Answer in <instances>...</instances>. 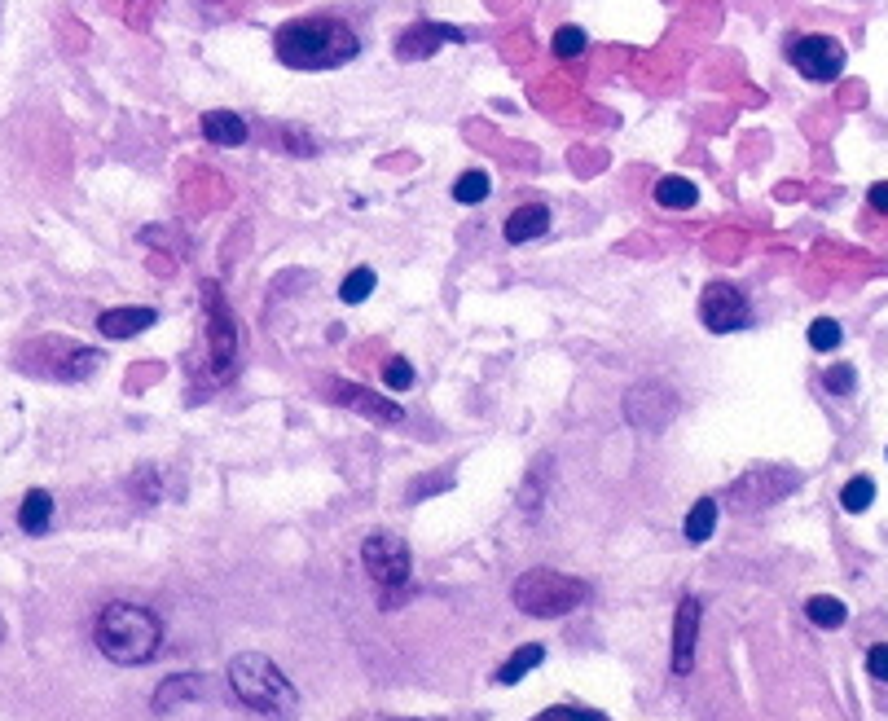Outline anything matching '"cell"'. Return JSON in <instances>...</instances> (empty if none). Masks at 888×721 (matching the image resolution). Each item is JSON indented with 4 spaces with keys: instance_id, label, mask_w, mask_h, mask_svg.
Instances as JSON below:
<instances>
[{
    "instance_id": "cell-5",
    "label": "cell",
    "mask_w": 888,
    "mask_h": 721,
    "mask_svg": "<svg viewBox=\"0 0 888 721\" xmlns=\"http://www.w3.org/2000/svg\"><path fill=\"white\" fill-rule=\"evenodd\" d=\"M361 563H365V572H370V581L387 594L383 607L401 603L409 572H414V554H409L405 537H396V532H370V537L361 541Z\"/></svg>"
},
{
    "instance_id": "cell-6",
    "label": "cell",
    "mask_w": 888,
    "mask_h": 721,
    "mask_svg": "<svg viewBox=\"0 0 888 721\" xmlns=\"http://www.w3.org/2000/svg\"><path fill=\"white\" fill-rule=\"evenodd\" d=\"M805 475L796 467H787V462H761V467L743 471L735 484L726 488V510H735V515H752V510H765L774 502H783L787 493H796L801 488Z\"/></svg>"
},
{
    "instance_id": "cell-22",
    "label": "cell",
    "mask_w": 888,
    "mask_h": 721,
    "mask_svg": "<svg viewBox=\"0 0 888 721\" xmlns=\"http://www.w3.org/2000/svg\"><path fill=\"white\" fill-rule=\"evenodd\" d=\"M546 660V647H541V642H528V647H519L515 656H510L502 669H497V682L502 686H515V682H524L532 669H537V664Z\"/></svg>"
},
{
    "instance_id": "cell-3",
    "label": "cell",
    "mask_w": 888,
    "mask_h": 721,
    "mask_svg": "<svg viewBox=\"0 0 888 721\" xmlns=\"http://www.w3.org/2000/svg\"><path fill=\"white\" fill-rule=\"evenodd\" d=\"M93 642L106 660L115 664H146L159 656L163 647V620L141 603H106L102 616H97Z\"/></svg>"
},
{
    "instance_id": "cell-20",
    "label": "cell",
    "mask_w": 888,
    "mask_h": 721,
    "mask_svg": "<svg viewBox=\"0 0 888 721\" xmlns=\"http://www.w3.org/2000/svg\"><path fill=\"white\" fill-rule=\"evenodd\" d=\"M656 203L669 207V212H686V207L699 203V190L691 185V176H660V181H656Z\"/></svg>"
},
{
    "instance_id": "cell-23",
    "label": "cell",
    "mask_w": 888,
    "mask_h": 721,
    "mask_svg": "<svg viewBox=\"0 0 888 721\" xmlns=\"http://www.w3.org/2000/svg\"><path fill=\"white\" fill-rule=\"evenodd\" d=\"M805 616H809V625H818V629H836V625H845L849 607L840 603L836 594H814V598H805Z\"/></svg>"
},
{
    "instance_id": "cell-29",
    "label": "cell",
    "mask_w": 888,
    "mask_h": 721,
    "mask_svg": "<svg viewBox=\"0 0 888 721\" xmlns=\"http://www.w3.org/2000/svg\"><path fill=\"white\" fill-rule=\"evenodd\" d=\"M528 721H603V713H594V708H581V704H554L546 708V713L528 717Z\"/></svg>"
},
{
    "instance_id": "cell-18",
    "label": "cell",
    "mask_w": 888,
    "mask_h": 721,
    "mask_svg": "<svg viewBox=\"0 0 888 721\" xmlns=\"http://www.w3.org/2000/svg\"><path fill=\"white\" fill-rule=\"evenodd\" d=\"M550 229V207H541V203H528V207H515V212L506 216V225H502V234H506V242L510 247H519V242H532V238H541Z\"/></svg>"
},
{
    "instance_id": "cell-25",
    "label": "cell",
    "mask_w": 888,
    "mask_h": 721,
    "mask_svg": "<svg viewBox=\"0 0 888 721\" xmlns=\"http://www.w3.org/2000/svg\"><path fill=\"white\" fill-rule=\"evenodd\" d=\"M550 49H554V58L572 62V58H581V53L590 49V36H585V31L576 27V22H563V27L550 36Z\"/></svg>"
},
{
    "instance_id": "cell-13",
    "label": "cell",
    "mask_w": 888,
    "mask_h": 721,
    "mask_svg": "<svg viewBox=\"0 0 888 721\" xmlns=\"http://www.w3.org/2000/svg\"><path fill=\"white\" fill-rule=\"evenodd\" d=\"M699 616H704L699 598H695V594H682V603H677V612H673V656H669V669L677 673V678H686V673L695 669Z\"/></svg>"
},
{
    "instance_id": "cell-19",
    "label": "cell",
    "mask_w": 888,
    "mask_h": 721,
    "mask_svg": "<svg viewBox=\"0 0 888 721\" xmlns=\"http://www.w3.org/2000/svg\"><path fill=\"white\" fill-rule=\"evenodd\" d=\"M49 519H53V493H44V488H31V493L22 497V506H18V524H22V532L40 537V532L49 528Z\"/></svg>"
},
{
    "instance_id": "cell-12",
    "label": "cell",
    "mask_w": 888,
    "mask_h": 721,
    "mask_svg": "<svg viewBox=\"0 0 888 721\" xmlns=\"http://www.w3.org/2000/svg\"><path fill=\"white\" fill-rule=\"evenodd\" d=\"M444 44H466L462 27H449V22H414L396 36V58L401 62H427Z\"/></svg>"
},
{
    "instance_id": "cell-10",
    "label": "cell",
    "mask_w": 888,
    "mask_h": 721,
    "mask_svg": "<svg viewBox=\"0 0 888 721\" xmlns=\"http://www.w3.org/2000/svg\"><path fill=\"white\" fill-rule=\"evenodd\" d=\"M203 304H207V352H212V370L216 379H225L238 361V321L233 308L225 304L216 282H203Z\"/></svg>"
},
{
    "instance_id": "cell-36",
    "label": "cell",
    "mask_w": 888,
    "mask_h": 721,
    "mask_svg": "<svg viewBox=\"0 0 888 721\" xmlns=\"http://www.w3.org/2000/svg\"><path fill=\"white\" fill-rule=\"evenodd\" d=\"M396 721H418V717H396Z\"/></svg>"
},
{
    "instance_id": "cell-2",
    "label": "cell",
    "mask_w": 888,
    "mask_h": 721,
    "mask_svg": "<svg viewBox=\"0 0 888 721\" xmlns=\"http://www.w3.org/2000/svg\"><path fill=\"white\" fill-rule=\"evenodd\" d=\"M225 678H229V691L233 700L242 708H251L255 717H269V721H295L299 713V691L295 682L286 678L282 669L260 656V651H242L225 664Z\"/></svg>"
},
{
    "instance_id": "cell-14",
    "label": "cell",
    "mask_w": 888,
    "mask_h": 721,
    "mask_svg": "<svg viewBox=\"0 0 888 721\" xmlns=\"http://www.w3.org/2000/svg\"><path fill=\"white\" fill-rule=\"evenodd\" d=\"M326 396H330V401H339V405H352V409H361L365 418H383L387 427L405 423L401 405L383 401V396H374L370 387H361V383H326Z\"/></svg>"
},
{
    "instance_id": "cell-15",
    "label": "cell",
    "mask_w": 888,
    "mask_h": 721,
    "mask_svg": "<svg viewBox=\"0 0 888 721\" xmlns=\"http://www.w3.org/2000/svg\"><path fill=\"white\" fill-rule=\"evenodd\" d=\"M154 321H159V313H154L150 304H128V308H106V313L97 317V330H102L106 339H132V335H141V330H150Z\"/></svg>"
},
{
    "instance_id": "cell-32",
    "label": "cell",
    "mask_w": 888,
    "mask_h": 721,
    "mask_svg": "<svg viewBox=\"0 0 888 721\" xmlns=\"http://www.w3.org/2000/svg\"><path fill=\"white\" fill-rule=\"evenodd\" d=\"M132 488H137V497H141V502H159V497H163L159 471H141L137 480H132Z\"/></svg>"
},
{
    "instance_id": "cell-1",
    "label": "cell",
    "mask_w": 888,
    "mask_h": 721,
    "mask_svg": "<svg viewBox=\"0 0 888 721\" xmlns=\"http://www.w3.org/2000/svg\"><path fill=\"white\" fill-rule=\"evenodd\" d=\"M273 53L286 71H339V66L361 58V40L352 31V22H343L335 14H304L277 27Z\"/></svg>"
},
{
    "instance_id": "cell-4",
    "label": "cell",
    "mask_w": 888,
    "mask_h": 721,
    "mask_svg": "<svg viewBox=\"0 0 888 721\" xmlns=\"http://www.w3.org/2000/svg\"><path fill=\"white\" fill-rule=\"evenodd\" d=\"M585 598H590V585H585L581 576H568L559 568H528L524 576H515V585H510V603L532 620L568 616L585 603Z\"/></svg>"
},
{
    "instance_id": "cell-33",
    "label": "cell",
    "mask_w": 888,
    "mask_h": 721,
    "mask_svg": "<svg viewBox=\"0 0 888 721\" xmlns=\"http://www.w3.org/2000/svg\"><path fill=\"white\" fill-rule=\"evenodd\" d=\"M867 673L875 682H888V642H875L867 651Z\"/></svg>"
},
{
    "instance_id": "cell-21",
    "label": "cell",
    "mask_w": 888,
    "mask_h": 721,
    "mask_svg": "<svg viewBox=\"0 0 888 721\" xmlns=\"http://www.w3.org/2000/svg\"><path fill=\"white\" fill-rule=\"evenodd\" d=\"M717 497H699V502L686 510V519H682V532H686V541H708L713 537V528H717Z\"/></svg>"
},
{
    "instance_id": "cell-27",
    "label": "cell",
    "mask_w": 888,
    "mask_h": 721,
    "mask_svg": "<svg viewBox=\"0 0 888 721\" xmlns=\"http://www.w3.org/2000/svg\"><path fill=\"white\" fill-rule=\"evenodd\" d=\"M871 502H875V480H871V475H853V480L840 488V506H845L849 515H862Z\"/></svg>"
},
{
    "instance_id": "cell-26",
    "label": "cell",
    "mask_w": 888,
    "mask_h": 721,
    "mask_svg": "<svg viewBox=\"0 0 888 721\" xmlns=\"http://www.w3.org/2000/svg\"><path fill=\"white\" fill-rule=\"evenodd\" d=\"M374 282H379V277H374V269H365V264H361V269H352V273L339 282V299L357 308V304H365V299L374 295Z\"/></svg>"
},
{
    "instance_id": "cell-35",
    "label": "cell",
    "mask_w": 888,
    "mask_h": 721,
    "mask_svg": "<svg viewBox=\"0 0 888 721\" xmlns=\"http://www.w3.org/2000/svg\"><path fill=\"white\" fill-rule=\"evenodd\" d=\"M867 203H871V212H880V216H888V181H875V185H871V194H867Z\"/></svg>"
},
{
    "instance_id": "cell-31",
    "label": "cell",
    "mask_w": 888,
    "mask_h": 721,
    "mask_svg": "<svg viewBox=\"0 0 888 721\" xmlns=\"http://www.w3.org/2000/svg\"><path fill=\"white\" fill-rule=\"evenodd\" d=\"M383 383L392 387V392H409V387H414V365L405 357H392L383 365Z\"/></svg>"
},
{
    "instance_id": "cell-8",
    "label": "cell",
    "mask_w": 888,
    "mask_h": 721,
    "mask_svg": "<svg viewBox=\"0 0 888 721\" xmlns=\"http://www.w3.org/2000/svg\"><path fill=\"white\" fill-rule=\"evenodd\" d=\"M783 53L809 84H831V80H840V71H845V44H840L836 36H823V31L792 36L783 44Z\"/></svg>"
},
{
    "instance_id": "cell-24",
    "label": "cell",
    "mask_w": 888,
    "mask_h": 721,
    "mask_svg": "<svg viewBox=\"0 0 888 721\" xmlns=\"http://www.w3.org/2000/svg\"><path fill=\"white\" fill-rule=\"evenodd\" d=\"M488 194H493V176H488L484 168H471V172H462L458 181H453V203H462V207L484 203Z\"/></svg>"
},
{
    "instance_id": "cell-9",
    "label": "cell",
    "mask_w": 888,
    "mask_h": 721,
    "mask_svg": "<svg viewBox=\"0 0 888 721\" xmlns=\"http://www.w3.org/2000/svg\"><path fill=\"white\" fill-rule=\"evenodd\" d=\"M699 321L713 335H735V330L752 326V299L735 282H708L699 295Z\"/></svg>"
},
{
    "instance_id": "cell-16",
    "label": "cell",
    "mask_w": 888,
    "mask_h": 721,
    "mask_svg": "<svg viewBox=\"0 0 888 721\" xmlns=\"http://www.w3.org/2000/svg\"><path fill=\"white\" fill-rule=\"evenodd\" d=\"M203 691H207L203 673H172V678H163L154 686L150 704H154V713H172V708H181V704H194Z\"/></svg>"
},
{
    "instance_id": "cell-11",
    "label": "cell",
    "mask_w": 888,
    "mask_h": 721,
    "mask_svg": "<svg viewBox=\"0 0 888 721\" xmlns=\"http://www.w3.org/2000/svg\"><path fill=\"white\" fill-rule=\"evenodd\" d=\"M677 405H682V401H677V392L669 383H638V387H629V396H625L629 423L642 427V431L669 427L677 418Z\"/></svg>"
},
{
    "instance_id": "cell-28",
    "label": "cell",
    "mask_w": 888,
    "mask_h": 721,
    "mask_svg": "<svg viewBox=\"0 0 888 721\" xmlns=\"http://www.w3.org/2000/svg\"><path fill=\"white\" fill-rule=\"evenodd\" d=\"M840 339H845L840 321H831V317H814V321H809V348H814V352H836Z\"/></svg>"
},
{
    "instance_id": "cell-34",
    "label": "cell",
    "mask_w": 888,
    "mask_h": 721,
    "mask_svg": "<svg viewBox=\"0 0 888 721\" xmlns=\"http://www.w3.org/2000/svg\"><path fill=\"white\" fill-rule=\"evenodd\" d=\"M519 506H524V510H537V506H541V471L528 475L524 493H519Z\"/></svg>"
},
{
    "instance_id": "cell-30",
    "label": "cell",
    "mask_w": 888,
    "mask_h": 721,
    "mask_svg": "<svg viewBox=\"0 0 888 721\" xmlns=\"http://www.w3.org/2000/svg\"><path fill=\"white\" fill-rule=\"evenodd\" d=\"M823 387H827L831 396H849L853 387H858V370H853V365H845V361L831 365V370L823 374Z\"/></svg>"
},
{
    "instance_id": "cell-17",
    "label": "cell",
    "mask_w": 888,
    "mask_h": 721,
    "mask_svg": "<svg viewBox=\"0 0 888 721\" xmlns=\"http://www.w3.org/2000/svg\"><path fill=\"white\" fill-rule=\"evenodd\" d=\"M203 137L212 141V146L220 150H238L251 141V128L242 115H233V110H207L203 115Z\"/></svg>"
},
{
    "instance_id": "cell-7",
    "label": "cell",
    "mask_w": 888,
    "mask_h": 721,
    "mask_svg": "<svg viewBox=\"0 0 888 721\" xmlns=\"http://www.w3.org/2000/svg\"><path fill=\"white\" fill-rule=\"evenodd\" d=\"M18 370L36 374V379H62V383H80L97 370V352L80 348L71 339H53L44 335L36 343H27L18 357Z\"/></svg>"
}]
</instances>
